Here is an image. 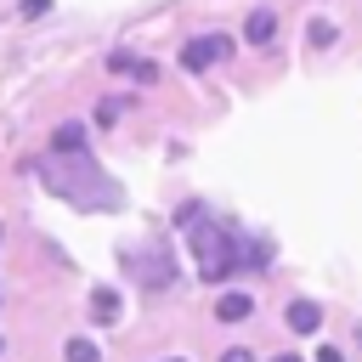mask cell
<instances>
[{"instance_id":"6da1fadb","label":"cell","mask_w":362,"mask_h":362,"mask_svg":"<svg viewBox=\"0 0 362 362\" xmlns=\"http://www.w3.org/2000/svg\"><path fill=\"white\" fill-rule=\"evenodd\" d=\"M34 175H40L57 198H68V204H79V209H119V204H124L119 181L102 175L85 153H45V158L34 164Z\"/></svg>"},{"instance_id":"7a4b0ae2","label":"cell","mask_w":362,"mask_h":362,"mask_svg":"<svg viewBox=\"0 0 362 362\" xmlns=\"http://www.w3.org/2000/svg\"><path fill=\"white\" fill-rule=\"evenodd\" d=\"M175 226H181V238H187V249L198 255V272H204L209 283H221V277L238 272V238H232L204 204H181V209H175Z\"/></svg>"},{"instance_id":"3957f363","label":"cell","mask_w":362,"mask_h":362,"mask_svg":"<svg viewBox=\"0 0 362 362\" xmlns=\"http://www.w3.org/2000/svg\"><path fill=\"white\" fill-rule=\"evenodd\" d=\"M124 266H130L136 283H147V288H170V283H175V255H170V243H136V249H124Z\"/></svg>"},{"instance_id":"277c9868","label":"cell","mask_w":362,"mask_h":362,"mask_svg":"<svg viewBox=\"0 0 362 362\" xmlns=\"http://www.w3.org/2000/svg\"><path fill=\"white\" fill-rule=\"evenodd\" d=\"M238 51V40L232 34H198V40H187L181 45V68H192V74H204V68H215L221 57H232Z\"/></svg>"},{"instance_id":"5b68a950","label":"cell","mask_w":362,"mask_h":362,"mask_svg":"<svg viewBox=\"0 0 362 362\" xmlns=\"http://www.w3.org/2000/svg\"><path fill=\"white\" fill-rule=\"evenodd\" d=\"M283 328L300 334V339H311V334L322 328V305H317V300H288V305H283Z\"/></svg>"},{"instance_id":"8992f818","label":"cell","mask_w":362,"mask_h":362,"mask_svg":"<svg viewBox=\"0 0 362 362\" xmlns=\"http://www.w3.org/2000/svg\"><path fill=\"white\" fill-rule=\"evenodd\" d=\"M243 40H249V45H272V40H277V11H266V6L249 11V17H243Z\"/></svg>"},{"instance_id":"52a82bcc","label":"cell","mask_w":362,"mask_h":362,"mask_svg":"<svg viewBox=\"0 0 362 362\" xmlns=\"http://www.w3.org/2000/svg\"><path fill=\"white\" fill-rule=\"evenodd\" d=\"M119 311H124V305H119V288L96 283V288H90V317H96L102 328H113V322H119Z\"/></svg>"},{"instance_id":"ba28073f","label":"cell","mask_w":362,"mask_h":362,"mask_svg":"<svg viewBox=\"0 0 362 362\" xmlns=\"http://www.w3.org/2000/svg\"><path fill=\"white\" fill-rule=\"evenodd\" d=\"M85 141H90V130L79 119H68V124L51 130V153H85Z\"/></svg>"},{"instance_id":"9c48e42d","label":"cell","mask_w":362,"mask_h":362,"mask_svg":"<svg viewBox=\"0 0 362 362\" xmlns=\"http://www.w3.org/2000/svg\"><path fill=\"white\" fill-rule=\"evenodd\" d=\"M249 311H255V300H249L243 288H232V294H221V300H215V317H221V322H243Z\"/></svg>"},{"instance_id":"30bf717a","label":"cell","mask_w":362,"mask_h":362,"mask_svg":"<svg viewBox=\"0 0 362 362\" xmlns=\"http://www.w3.org/2000/svg\"><path fill=\"white\" fill-rule=\"evenodd\" d=\"M107 68H119V74H136L141 85H153V79H158V68H153V62H136V57H107Z\"/></svg>"},{"instance_id":"8fae6325","label":"cell","mask_w":362,"mask_h":362,"mask_svg":"<svg viewBox=\"0 0 362 362\" xmlns=\"http://www.w3.org/2000/svg\"><path fill=\"white\" fill-rule=\"evenodd\" d=\"M62 356H68V362H102V351H96V339H85V334H74V339L62 345Z\"/></svg>"},{"instance_id":"7c38bea8","label":"cell","mask_w":362,"mask_h":362,"mask_svg":"<svg viewBox=\"0 0 362 362\" xmlns=\"http://www.w3.org/2000/svg\"><path fill=\"white\" fill-rule=\"evenodd\" d=\"M305 40H311V45H328V40H334V23H317V17H311V23H305Z\"/></svg>"},{"instance_id":"4fadbf2b","label":"cell","mask_w":362,"mask_h":362,"mask_svg":"<svg viewBox=\"0 0 362 362\" xmlns=\"http://www.w3.org/2000/svg\"><path fill=\"white\" fill-rule=\"evenodd\" d=\"M17 11H23V17H45V11H51V0H23Z\"/></svg>"},{"instance_id":"5bb4252c","label":"cell","mask_w":362,"mask_h":362,"mask_svg":"<svg viewBox=\"0 0 362 362\" xmlns=\"http://www.w3.org/2000/svg\"><path fill=\"white\" fill-rule=\"evenodd\" d=\"M221 362H255V356H249L243 345H226V351H221Z\"/></svg>"},{"instance_id":"9a60e30c","label":"cell","mask_w":362,"mask_h":362,"mask_svg":"<svg viewBox=\"0 0 362 362\" xmlns=\"http://www.w3.org/2000/svg\"><path fill=\"white\" fill-rule=\"evenodd\" d=\"M317 362H345V356H339L334 345H322V351H317Z\"/></svg>"},{"instance_id":"2e32d148","label":"cell","mask_w":362,"mask_h":362,"mask_svg":"<svg viewBox=\"0 0 362 362\" xmlns=\"http://www.w3.org/2000/svg\"><path fill=\"white\" fill-rule=\"evenodd\" d=\"M272 362H300V356H294V351H277V356H272Z\"/></svg>"},{"instance_id":"e0dca14e","label":"cell","mask_w":362,"mask_h":362,"mask_svg":"<svg viewBox=\"0 0 362 362\" xmlns=\"http://www.w3.org/2000/svg\"><path fill=\"white\" fill-rule=\"evenodd\" d=\"M170 362H187V356H170Z\"/></svg>"},{"instance_id":"ac0fdd59","label":"cell","mask_w":362,"mask_h":362,"mask_svg":"<svg viewBox=\"0 0 362 362\" xmlns=\"http://www.w3.org/2000/svg\"><path fill=\"white\" fill-rule=\"evenodd\" d=\"M0 238H6V226H0Z\"/></svg>"}]
</instances>
